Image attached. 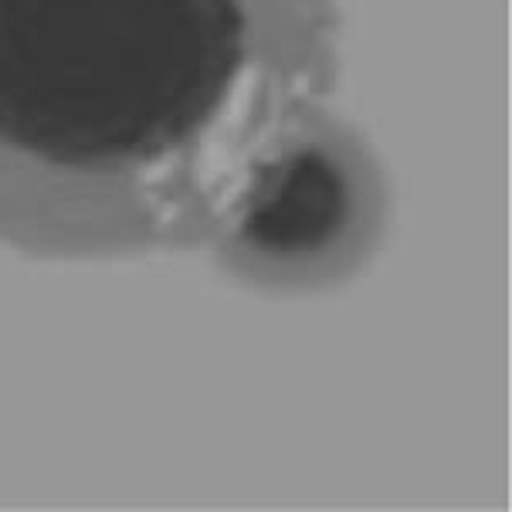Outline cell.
<instances>
[{"instance_id": "1", "label": "cell", "mask_w": 512, "mask_h": 512, "mask_svg": "<svg viewBox=\"0 0 512 512\" xmlns=\"http://www.w3.org/2000/svg\"><path fill=\"white\" fill-rule=\"evenodd\" d=\"M336 0H0V245L211 248L333 106Z\"/></svg>"}, {"instance_id": "2", "label": "cell", "mask_w": 512, "mask_h": 512, "mask_svg": "<svg viewBox=\"0 0 512 512\" xmlns=\"http://www.w3.org/2000/svg\"><path fill=\"white\" fill-rule=\"evenodd\" d=\"M384 221L377 156L329 106L285 143L211 248L234 279L282 292L319 289L360 272Z\"/></svg>"}]
</instances>
